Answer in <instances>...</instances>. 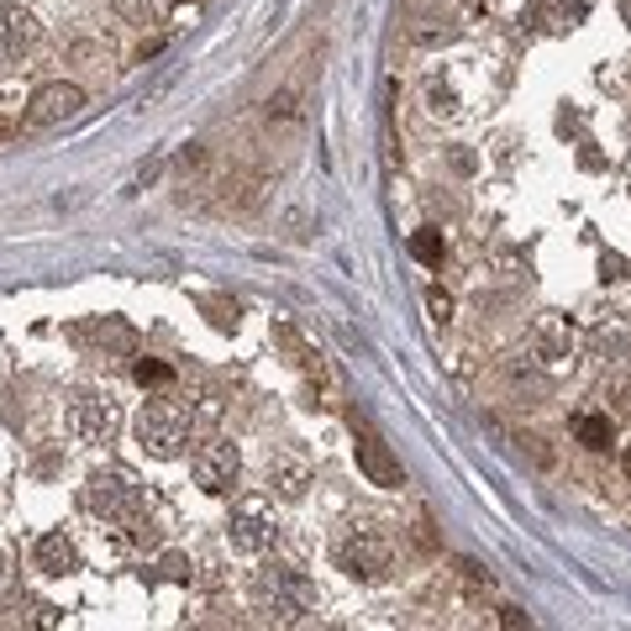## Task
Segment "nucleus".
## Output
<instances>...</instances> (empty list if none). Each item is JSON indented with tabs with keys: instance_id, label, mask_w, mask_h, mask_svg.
Masks as SVG:
<instances>
[{
	"instance_id": "nucleus-24",
	"label": "nucleus",
	"mask_w": 631,
	"mask_h": 631,
	"mask_svg": "<svg viewBox=\"0 0 631 631\" xmlns=\"http://www.w3.org/2000/svg\"><path fill=\"white\" fill-rule=\"evenodd\" d=\"M621 468H627V479H631V453H621Z\"/></svg>"
},
{
	"instance_id": "nucleus-22",
	"label": "nucleus",
	"mask_w": 631,
	"mask_h": 631,
	"mask_svg": "<svg viewBox=\"0 0 631 631\" xmlns=\"http://www.w3.org/2000/svg\"><path fill=\"white\" fill-rule=\"evenodd\" d=\"M432 316H438V321H447V316H453V300H447L442 290H432Z\"/></svg>"
},
{
	"instance_id": "nucleus-9",
	"label": "nucleus",
	"mask_w": 631,
	"mask_h": 631,
	"mask_svg": "<svg viewBox=\"0 0 631 631\" xmlns=\"http://www.w3.org/2000/svg\"><path fill=\"white\" fill-rule=\"evenodd\" d=\"M32 43H37V16L26 11L22 0H5L0 5V69L22 64L32 53Z\"/></svg>"
},
{
	"instance_id": "nucleus-13",
	"label": "nucleus",
	"mask_w": 631,
	"mask_h": 631,
	"mask_svg": "<svg viewBox=\"0 0 631 631\" xmlns=\"http://www.w3.org/2000/svg\"><path fill=\"white\" fill-rule=\"evenodd\" d=\"M574 438L584 442V447H610V416H574Z\"/></svg>"
},
{
	"instance_id": "nucleus-6",
	"label": "nucleus",
	"mask_w": 631,
	"mask_h": 631,
	"mask_svg": "<svg viewBox=\"0 0 631 631\" xmlns=\"http://www.w3.org/2000/svg\"><path fill=\"white\" fill-rule=\"evenodd\" d=\"M190 468H195V485L206 489V495H226V489H237V479H243V453H237V442H206Z\"/></svg>"
},
{
	"instance_id": "nucleus-4",
	"label": "nucleus",
	"mask_w": 631,
	"mask_h": 631,
	"mask_svg": "<svg viewBox=\"0 0 631 631\" xmlns=\"http://www.w3.org/2000/svg\"><path fill=\"white\" fill-rule=\"evenodd\" d=\"M389 558H395V547H389V536L379 532L374 521H353V527L337 536V568L353 574V579H364V584L385 579Z\"/></svg>"
},
{
	"instance_id": "nucleus-14",
	"label": "nucleus",
	"mask_w": 631,
	"mask_h": 631,
	"mask_svg": "<svg viewBox=\"0 0 631 631\" xmlns=\"http://www.w3.org/2000/svg\"><path fill=\"white\" fill-rule=\"evenodd\" d=\"M442 253H447L442 232H432V226L411 232V258H416V264H442Z\"/></svg>"
},
{
	"instance_id": "nucleus-19",
	"label": "nucleus",
	"mask_w": 631,
	"mask_h": 631,
	"mask_svg": "<svg viewBox=\"0 0 631 631\" xmlns=\"http://www.w3.org/2000/svg\"><path fill=\"white\" fill-rule=\"evenodd\" d=\"M500 627L521 631V627H532V616H527V610H516V606H506V610H500Z\"/></svg>"
},
{
	"instance_id": "nucleus-21",
	"label": "nucleus",
	"mask_w": 631,
	"mask_h": 631,
	"mask_svg": "<svg viewBox=\"0 0 631 631\" xmlns=\"http://www.w3.org/2000/svg\"><path fill=\"white\" fill-rule=\"evenodd\" d=\"M279 495H300V474H295V468H285V474H279Z\"/></svg>"
},
{
	"instance_id": "nucleus-16",
	"label": "nucleus",
	"mask_w": 631,
	"mask_h": 631,
	"mask_svg": "<svg viewBox=\"0 0 631 631\" xmlns=\"http://www.w3.org/2000/svg\"><path fill=\"white\" fill-rule=\"evenodd\" d=\"M132 379H137L143 389H169L174 385V368L164 364V358H143V364L132 368Z\"/></svg>"
},
{
	"instance_id": "nucleus-12",
	"label": "nucleus",
	"mask_w": 631,
	"mask_h": 631,
	"mask_svg": "<svg viewBox=\"0 0 631 631\" xmlns=\"http://www.w3.org/2000/svg\"><path fill=\"white\" fill-rule=\"evenodd\" d=\"M568 353H574V326H568L563 316H542V321H536V358L558 364Z\"/></svg>"
},
{
	"instance_id": "nucleus-11",
	"label": "nucleus",
	"mask_w": 631,
	"mask_h": 631,
	"mask_svg": "<svg viewBox=\"0 0 631 631\" xmlns=\"http://www.w3.org/2000/svg\"><path fill=\"white\" fill-rule=\"evenodd\" d=\"M37 568L43 574H53V579H69L74 568H79V553H74V542L64 532H48V536H37Z\"/></svg>"
},
{
	"instance_id": "nucleus-18",
	"label": "nucleus",
	"mask_w": 631,
	"mask_h": 631,
	"mask_svg": "<svg viewBox=\"0 0 631 631\" xmlns=\"http://www.w3.org/2000/svg\"><path fill=\"white\" fill-rule=\"evenodd\" d=\"M606 406L610 416H631V374H610L606 379Z\"/></svg>"
},
{
	"instance_id": "nucleus-8",
	"label": "nucleus",
	"mask_w": 631,
	"mask_h": 631,
	"mask_svg": "<svg viewBox=\"0 0 631 631\" xmlns=\"http://www.w3.org/2000/svg\"><path fill=\"white\" fill-rule=\"evenodd\" d=\"M79 111H85V90L69 85V79H53V85H37V90H32L26 122L32 126H58V122H74Z\"/></svg>"
},
{
	"instance_id": "nucleus-2",
	"label": "nucleus",
	"mask_w": 631,
	"mask_h": 631,
	"mask_svg": "<svg viewBox=\"0 0 631 631\" xmlns=\"http://www.w3.org/2000/svg\"><path fill=\"white\" fill-rule=\"evenodd\" d=\"M85 506H90V516H100L106 527H143L147 521L143 485H137L126 468H96L90 485H85Z\"/></svg>"
},
{
	"instance_id": "nucleus-1",
	"label": "nucleus",
	"mask_w": 631,
	"mask_h": 631,
	"mask_svg": "<svg viewBox=\"0 0 631 631\" xmlns=\"http://www.w3.org/2000/svg\"><path fill=\"white\" fill-rule=\"evenodd\" d=\"M190 427H195L190 400H179L174 389H164L137 416V447H143L147 458L174 463V458H185V447H190Z\"/></svg>"
},
{
	"instance_id": "nucleus-17",
	"label": "nucleus",
	"mask_w": 631,
	"mask_h": 631,
	"mask_svg": "<svg viewBox=\"0 0 631 631\" xmlns=\"http://www.w3.org/2000/svg\"><path fill=\"white\" fill-rule=\"evenodd\" d=\"M85 337H96V342H111V347H132L137 342V332L126 326V321H100V326H85Z\"/></svg>"
},
{
	"instance_id": "nucleus-7",
	"label": "nucleus",
	"mask_w": 631,
	"mask_h": 631,
	"mask_svg": "<svg viewBox=\"0 0 631 631\" xmlns=\"http://www.w3.org/2000/svg\"><path fill=\"white\" fill-rule=\"evenodd\" d=\"M353 432H358L353 453H358V468H364L368 485H379V489H400V485H406V474H400V458L389 453V442L379 438L368 421H353Z\"/></svg>"
},
{
	"instance_id": "nucleus-23",
	"label": "nucleus",
	"mask_w": 631,
	"mask_h": 631,
	"mask_svg": "<svg viewBox=\"0 0 631 631\" xmlns=\"http://www.w3.org/2000/svg\"><path fill=\"white\" fill-rule=\"evenodd\" d=\"M621 16H627V26H631V0H621Z\"/></svg>"
},
{
	"instance_id": "nucleus-5",
	"label": "nucleus",
	"mask_w": 631,
	"mask_h": 631,
	"mask_svg": "<svg viewBox=\"0 0 631 631\" xmlns=\"http://www.w3.org/2000/svg\"><path fill=\"white\" fill-rule=\"evenodd\" d=\"M253 595H258V606H264L274 621H300V616L316 606L311 579H306V574H295V568H285V563H268V568H258Z\"/></svg>"
},
{
	"instance_id": "nucleus-20",
	"label": "nucleus",
	"mask_w": 631,
	"mask_h": 631,
	"mask_svg": "<svg viewBox=\"0 0 631 631\" xmlns=\"http://www.w3.org/2000/svg\"><path fill=\"white\" fill-rule=\"evenodd\" d=\"M164 574L185 584V579H190V563H185V558H164Z\"/></svg>"
},
{
	"instance_id": "nucleus-10",
	"label": "nucleus",
	"mask_w": 631,
	"mask_h": 631,
	"mask_svg": "<svg viewBox=\"0 0 631 631\" xmlns=\"http://www.w3.org/2000/svg\"><path fill=\"white\" fill-rule=\"evenodd\" d=\"M226 542H232V553H264V547H274V521L264 510H237L226 521Z\"/></svg>"
},
{
	"instance_id": "nucleus-3",
	"label": "nucleus",
	"mask_w": 631,
	"mask_h": 631,
	"mask_svg": "<svg viewBox=\"0 0 631 631\" xmlns=\"http://www.w3.org/2000/svg\"><path fill=\"white\" fill-rule=\"evenodd\" d=\"M64 421H69V432L79 442H90V447H106V442L122 438V400L111 395V389H74L69 395V411H64Z\"/></svg>"
},
{
	"instance_id": "nucleus-15",
	"label": "nucleus",
	"mask_w": 631,
	"mask_h": 631,
	"mask_svg": "<svg viewBox=\"0 0 631 631\" xmlns=\"http://www.w3.org/2000/svg\"><path fill=\"white\" fill-rule=\"evenodd\" d=\"M111 5H117L122 22H132V26H153L164 16V0H111Z\"/></svg>"
},
{
	"instance_id": "nucleus-25",
	"label": "nucleus",
	"mask_w": 631,
	"mask_h": 631,
	"mask_svg": "<svg viewBox=\"0 0 631 631\" xmlns=\"http://www.w3.org/2000/svg\"><path fill=\"white\" fill-rule=\"evenodd\" d=\"M5 137H11V122H0V143H5Z\"/></svg>"
}]
</instances>
